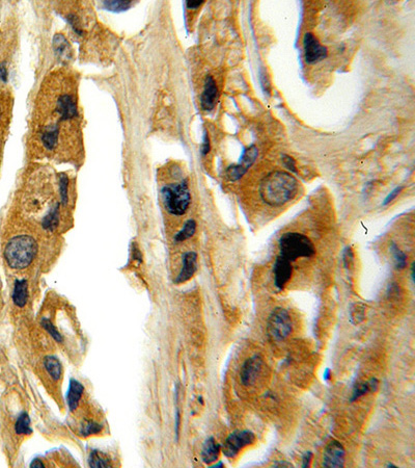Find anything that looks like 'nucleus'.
I'll return each instance as SVG.
<instances>
[{
    "label": "nucleus",
    "mask_w": 415,
    "mask_h": 468,
    "mask_svg": "<svg viewBox=\"0 0 415 468\" xmlns=\"http://www.w3.org/2000/svg\"><path fill=\"white\" fill-rule=\"evenodd\" d=\"M298 191V181L288 172L275 171L262 180L260 193L270 206H282L291 201Z\"/></svg>",
    "instance_id": "obj_1"
},
{
    "label": "nucleus",
    "mask_w": 415,
    "mask_h": 468,
    "mask_svg": "<svg viewBox=\"0 0 415 468\" xmlns=\"http://www.w3.org/2000/svg\"><path fill=\"white\" fill-rule=\"evenodd\" d=\"M37 252L36 242L29 236H18L12 239L5 250V257L12 268L27 267Z\"/></svg>",
    "instance_id": "obj_2"
},
{
    "label": "nucleus",
    "mask_w": 415,
    "mask_h": 468,
    "mask_svg": "<svg viewBox=\"0 0 415 468\" xmlns=\"http://www.w3.org/2000/svg\"><path fill=\"white\" fill-rule=\"evenodd\" d=\"M281 255L289 261H295L300 257H311L315 250L311 241L298 232H288L280 239Z\"/></svg>",
    "instance_id": "obj_3"
},
{
    "label": "nucleus",
    "mask_w": 415,
    "mask_h": 468,
    "mask_svg": "<svg viewBox=\"0 0 415 468\" xmlns=\"http://www.w3.org/2000/svg\"><path fill=\"white\" fill-rule=\"evenodd\" d=\"M161 193L164 206L169 213L182 216L187 211L191 201L187 180L163 186Z\"/></svg>",
    "instance_id": "obj_4"
},
{
    "label": "nucleus",
    "mask_w": 415,
    "mask_h": 468,
    "mask_svg": "<svg viewBox=\"0 0 415 468\" xmlns=\"http://www.w3.org/2000/svg\"><path fill=\"white\" fill-rule=\"evenodd\" d=\"M293 330V324L289 312L282 308H275L269 316L267 323V332L274 341L285 340Z\"/></svg>",
    "instance_id": "obj_5"
},
{
    "label": "nucleus",
    "mask_w": 415,
    "mask_h": 468,
    "mask_svg": "<svg viewBox=\"0 0 415 468\" xmlns=\"http://www.w3.org/2000/svg\"><path fill=\"white\" fill-rule=\"evenodd\" d=\"M255 435L249 430H237L229 434L224 444L222 445V453L227 458H235L240 453L242 448L253 444Z\"/></svg>",
    "instance_id": "obj_6"
},
{
    "label": "nucleus",
    "mask_w": 415,
    "mask_h": 468,
    "mask_svg": "<svg viewBox=\"0 0 415 468\" xmlns=\"http://www.w3.org/2000/svg\"><path fill=\"white\" fill-rule=\"evenodd\" d=\"M346 452L343 444L337 440H332L325 448L323 455V467L342 468L345 465Z\"/></svg>",
    "instance_id": "obj_7"
},
{
    "label": "nucleus",
    "mask_w": 415,
    "mask_h": 468,
    "mask_svg": "<svg viewBox=\"0 0 415 468\" xmlns=\"http://www.w3.org/2000/svg\"><path fill=\"white\" fill-rule=\"evenodd\" d=\"M303 46H304L305 61L308 64L318 63L324 60V58L327 56V48L325 46H322L319 43L318 38L310 32L304 35Z\"/></svg>",
    "instance_id": "obj_8"
},
{
    "label": "nucleus",
    "mask_w": 415,
    "mask_h": 468,
    "mask_svg": "<svg viewBox=\"0 0 415 468\" xmlns=\"http://www.w3.org/2000/svg\"><path fill=\"white\" fill-rule=\"evenodd\" d=\"M256 158H258V149L255 146H250L243 154L240 163L236 166L229 167L226 171V176L230 181L240 179L248 169L253 165Z\"/></svg>",
    "instance_id": "obj_9"
},
{
    "label": "nucleus",
    "mask_w": 415,
    "mask_h": 468,
    "mask_svg": "<svg viewBox=\"0 0 415 468\" xmlns=\"http://www.w3.org/2000/svg\"><path fill=\"white\" fill-rule=\"evenodd\" d=\"M263 366V359L259 355H254L248 358L241 367L240 380L244 386L252 385L261 374Z\"/></svg>",
    "instance_id": "obj_10"
},
{
    "label": "nucleus",
    "mask_w": 415,
    "mask_h": 468,
    "mask_svg": "<svg viewBox=\"0 0 415 468\" xmlns=\"http://www.w3.org/2000/svg\"><path fill=\"white\" fill-rule=\"evenodd\" d=\"M293 267L291 261L280 255L275 260L273 266V274H274V284L279 290H283L287 283L290 281L292 276Z\"/></svg>",
    "instance_id": "obj_11"
},
{
    "label": "nucleus",
    "mask_w": 415,
    "mask_h": 468,
    "mask_svg": "<svg viewBox=\"0 0 415 468\" xmlns=\"http://www.w3.org/2000/svg\"><path fill=\"white\" fill-rule=\"evenodd\" d=\"M56 111L63 120H70L78 115L77 104L73 97L69 94L61 95L56 101Z\"/></svg>",
    "instance_id": "obj_12"
},
{
    "label": "nucleus",
    "mask_w": 415,
    "mask_h": 468,
    "mask_svg": "<svg viewBox=\"0 0 415 468\" xmlns=\"http://www.w3.org/2000/svg\"><path fill=\"white\" fill-rule=\"evenodd\" d=\"M197 269V254L195 252H187L183 256V266L179 276L174 282L176 284L184 283L190 280Z\"/></svg>",
    "instance_id": "obj_13"
},
{
    "label": "nucleus",
    "mask_w": 415,
    "mask_h": 468,
    "mask_svg": "<svg viewBox=\"0 0 415 468\" xmlns=\"http://www.w3.org/2000/svg\"><path fill=\"white\" fill-rule=\"evenodd\" d=\"M217 98H218V90H217L215 81L213 80L212 76H208L206 78L205 89L201 98L202 108L208 111L212 110L216 105Z\"/></svg>",
    "instance_id": "obj_14"
},
{
    "label": "nucleus",
    "mask_w": 415,
    "mask_h": 468,
    "mask_svg": "<svg viewBox=\"0 0 415 468\" xmlns=\"http://www.w3.org/2000/svg\"><path fill=\"white\" fill-rule=\"evenodd\" d=\"M221 451V445L215 440V438L210 437L206 440L203 446L202 451V459L204 463L211 464L217 461L219 457V453Z\"/></svg>",
    "instance_id": "obj_15"
},
{
    "label": "nucleus",
    "mask_w": 415,
    "mask_h": 468,
    "mask_svg": "<svg viewBox=\"0 0 415 468\" xmlns=\"http://www.w3.org/2000/svg\"><path fill=\"white\" fill-rule=\"evenodd\" d=\"M28 300V284L27 281L17 280L13 291V301L18 307H24Z\"/></svg>",
    "instance_id": "obj_16"
},
{
    "label": "nucleus",
    "mask_w": 415,
    "mask_h": 468,
    "mask_svg": "<svg viewBox=\"0 0 415 468\" xmlns=\"http://www.w3.org/2000/svg\"><path fill=\"white\" fill-rule=\"evenodd\" d=\"M378 385H379V382H378V380L376 378H373L367 382L356 384L354 386V389H353L351 402L357 401L359 398L367 395L368 393L377 392Z\"/></svg>",
    "instance_id": "obj_17"
},
{
    "label": "nucleus",
    "mask_w": 415,
    "mask_h": 468,
    "mask_svg": "<svg viewBox=\"0 0 415 468\" xmlns=\"http://www.w3.org/2000/svg\"><path fill=\"white\" fill-rule=\"evenodd\" d=\"M53 47H54L55 54L58 57H61L62 60H69V58L71 57V53H72L71 46L69 42L67 41V38L63 34L57 33L54 35Z\"/></svg>",
    "instance_id": "obj_18"
},
{
    "label": "nucleus",
    "mask_w": 415,
    "mask_h": 468,
    "mask_svg": "<svg viewBox=\"0 0 415 468\" xmlns=\"http://www.w3.org/2000/svg\"><path fill=\"white\" fill-rule=\"evenodd\" d=\"M83 393V386L80 382H78L75 379H72L70 382V389L68 393V404L72 411L79 405V401L81 399Z\"/></svg>",
    "instance_id": "obj_19"
},
{
    "label": "nucleus",
    "mask_w": 415,
    "mask_h": 468,
    "mask_svg": "<svg viewBox=\"0 0 415 468\" xmlns=\"http://www.w3.org/2000/svg\"><path fill=\"white\" fill-rule=\"evenodd\" d=\"M59 128L57 125H49L45 128L42 134V142L46 149L53 150L58 141Z\"/></svg>",
    "instance_id": "obj_20"
},
{
    "label": "nucleus",
    "mask_w": 415,
    "mask_h": 468,
    "mask_svg": "<svg viewBox=\"0 0 415 468\" xmlns=\"http://www.w3.org/2000/svg\"><path fill=\"white\" fill-rule=\"evenodd\" d=\"M59 223V205L56 203L46 214L42 221V226L48 231H54Z\"/></svg>",
    "instance_id": "obj_21"
},
{
    "label": "nucleus",
    "mask_w": 415,
    "mask_h": 468,
    "mask_svg": "<svg viewBox=\"0 0 415 468\" xmlns=\"http://www.w3.org/2000/svg\"><path fill=\"white\" fill-rule=\"evenodd\" d=\"M44 364H45V367L47 369L48 374L53 380L57 381L61 379L62 374H63V367H62V363L59 362V360L56 357L48 356L45 359Z\"/></svg>",
    "instance_id": "obj_22"
},
{
    "label": "nucleus",
    "mask_w": 415,
    "mask_h": 468,
    "mask_svg": "<svg viewBox=\"0 0 415 468\" xmlns=\"http://www.w3.org/2000/svg\"><path fill=\"white\" fill-rule=\"evenodd\" d=\"M365 317V306L362 303H353L350 306V322L353 325L360 324Z\"/></svg>",
    "instance_id": "obj_23"
},
{
    "label": "nucleus",
    "mask_w": 415,
    "mask_h": 468,
    "mask_svg": "<svg viewBox=\"0 0 415 468\" xmlns=\"http://www.w3.org/2000/svg\"><path fill=\"white\" fill-rule=\"evenodd\" d=\"M196 230V223L194 220H189L185 223L183 229L177 232L174 237L175 243H182L194 236Z\"/></svg>",
    "instance_id": "obj_24"
},
{
    "label": "nucleus",
    "mask_w": 415,
    "mask_h": 468,
    "mask_svg": "<svg viewBox=\"0 0 415 468\" xmlns=\"http://www.w3.org/2000/svg\"><path fill=\"white\" fill-rule=\"evenodd\" d=\"M390 252L392 254L396 268L404 269L407 266V255L394 243H392L390 246Z\"/></svg>",
    "instance_id": "obj_25"
},
{
    "label": "nucleus",
    "mask_w": 415,
    "mask_h": 468,
    "mask_svg": "<svg viewBox=\"0 0 415 468\" xmlns=\"http://www.w3.org/2000/svg\"><path fill=\"white\" fill-rule=\"evenodd\" d=\"M15 430L19 435H29L32 433L30 427V418L27 413H22L19 416L15 425Z\"/></svg>",
    "instance_id": "obj_26"
},
{
    "label": "nucleus",
    "mask_w": 415,
    "mask_h": 468,
    "mask_svg": "<svg viewBox=\"0 0 415 468\" xmlns=\"http://www.w3.org/2000/svg\"><path fill=\"white\" fill-rule=\"evenodd\" d=\"M89 466L93 468L110 467L111 464L106 456L98 451H93L89 455Z\"/></svg>",
    "instance_id": "obj_27"
},
{
    "label": "nucleus",
    "mask_w": 415,
    "mask_h": 468,
    "mask_svg": "<svg viewBox=\"0 0 415 468\" xmlns=\"http://www.w3.org/2000/svg\"><path fill=\"white\" fill-rule=\"evenodd\" d=\"M101 431H102V425L101 424H99L98 422H96L94 420L86 419L81 424L80 433L83 436H89V435H94V434H99Z\"/></svg>",
    "instance_id": "obj_28"
},
{
    "label": "nucleus",
    "mask_w": 415,
    "mask_h": 468,
    "mask_svg": "<svg viewBox=\"0 0 415 468\" xmlns=\"http://www.w3.org/2000/svg\"><path fill=\"white\" fill-rule=\"evenodd\" d=\"M103 7L111 12H124L131 7V2H104Z\"/></svg>",
    "instance_id": "obj_29"
},
{
    "label": "nucleus",
    "mask_w": 415,
    "mask_h": 468,
    "mask_svg": "<svg viewBox=\"0 0 415 468\" xmlns=\"http://www.w3.org/2000/svg\"><path fill=\"white\" fill-rule=\"evenodd\" d=\"M68 187H69V178L66 174H62L61 176H59V191H61V199L64 205H66L69 200Z\"/></svg>",
    "instance_id": "obj_30"
},
{
    "label": "nucleus",
    "mask_w": 415,
    "mask_h": 468,
    "mask_svg": "<svg viewBox=\"0 0 415 468\" xmlns=\"http://www.w3.org/2000/svg\"><path fill=\"white\" fill-rule=\"evenodd\" d=\"M42 326L44 327V329L47 331V332H48L57 342H62V341H63V336H62V334L58 332L57 329H56L55 326L51 323L50 320L44 319V320L42 321Z\"/></svg>",
    "instance_id": "obj_31"
},
{
    "label": "nucleus",
    "mask_w": 415,
    "mask_h": 468,
    "mask_svg": "<svg viewBox=\"0 0 415 468\" xmlns=\"http://www.w3.org/2000/svg\"><path fill=\"white\" fill-rule=\"evenodd\" d=\"M343 261H344V266L348 269L353 265L354 261V255H353V251L351 247H346L343 253Z\"/></svg>",
    "instance_id": "obj_32"
},
{
    "label": "nucleus",
    "mask_w": 415,
    "mask_h": 468,
    "mask_svg": "<svg viewBox=\"0 0 415 468\" xmlns=\"http://www.w3.org/2000/svg\"><path fill=\"white\" fill-rule=\"evenodd\" d=\"M400 295V287L397 283H389L387 287V298L390 299H398Z\"/></svg>",
    "instance_id": "obj_33"
},
{
    "label": "nucleus",
    "mask_w": 415,
    "mask_h": 468,
    "mask_svg": "<svg viewBox=\"0 0 415 468\" xmlns=\"http://www.w3.org/2000/svg\"><path fill=\"white\" fill-rule=\"evenodd\" d=\"M67 19H68V21L70 22V24L72 25V27H73V29H74V30H75L76 32H78L79 34H80V33L82 32V30H81V27H80V24H79V21H78V18H77L76 16H74V15H69Z\"/></svg>",
    "instance_id": "obj_34"
},
{
    "label": "nucleus",
    "mask_w": 415,
    "mask_h": 468,
    "mask_svg": "<svg viewBox=\"0 0 415 468\" xmlns=\"http://www.w3.org/2000/svg\"><path fill=\"white\" fill-rule=\"evenodd\" d=\"M283 162H284L285 166H286L289 170H291L292 172H295V173L297 172V169H296L295 161H294L292 158H290V156L284 155V156H283Z\"/></svg>",
    "instance_id": "obj_35"
},
{
    "label": "nucleus",
    "mask_w": 415,
    "mask_h": 468,
    "mask_svg": "<svg viewBox=\"0 0 415 468\" xmlns=\"http://www.w3.org/2000/svg\"><path fill=\"white\" fill-rule=\"evenodd\" d=\"M209 151H210V141H209L208 133L206 132V133H205V136H204V143H203V147H202V153H203V155H206V154H208Z\"/></svg>",
    "instance_id": "obj_36"
},
{
    "label": "nucleus",
    "mask_w": 415,
    "mask_h": 468,
    "mask_svg": "<svg viewBox=\"0 0 415 468\" xmlns=\"http://www.w3.org/2000/svg\"><path fill=\"white\" fill-rule=\"evenodd\" d=\"M402 188H403V187H397L393 191H391V192L388 194V197L385 199L384 205H385V204H388L390 201H392L394 198H396V197L398 196V194L400 193V191L402 190Z\"/></svg>",
    "instance_id": "obj_37"
},
{
    "label": "nucleus",
    "mask_w": 415,
    "mask_h": 468,
    "mask_svg": "<svg viewBox=\"0 0 415 468\" xmlns=\"http://www.w3.org/2000/svg\"><path fill=\"white\" fill-rule=\"evenodd\" d=\"M312 458V453L311 452H306L303 457H302V467L306 468L310 465V461Z\"/></svg>",
    "instance_id": "obj_38"
},
{
    "label": "nucleus",
    "mask_w": 415,
    "mask_h": 468,
    "mask_svg": "<svg viewBox=\"0 0 415 468\" xmlns=\"http://www.w3.org/2000/svg\"><path fill=\"white\" fill-rule=\"evenodd\" d=\"M204 4V2H193V0H190V2H187V8L191 10H195L199 7H201Z\"/></svg>",
    "instance_id": "obj_39"
},
{
    "label": "nucleus",
    "mask_w": 415,
    "mask_h": 468,
    "mask_svg": "<svg viewBox=\"0 0 415 468\" xmlns=\"http://www.w3.org/2000/svg\"><path fill=\"white\" fill-rule=\"evenodd\" d=\"M7 77H8V72L7 68L5 65H0V80L3 82H7Z\"/></svg>",
    "instance_id": "obj_40"
},
{
    "label": "nucleus",
    "mask_w": 415,
    "mask_h": 468,
    "mask_svg": "<svg viewBox=\"0 0 415 468\" xmlns=\"http://www.w3.org/2000/svg\"><path fill=\"white\" fill-rule=\"evenodd\" d=\"M273 467H293V465L289 462H285V461H279V462H275L273 464Z\"/></svg>",
    "instance_id": "obj_41"
},
{
    "label": "nucleus",
    "mask_w": 415,
    "mask_h": 468,
    "mask_svg": "<svg viewBox=\"0 0 415 468\" xmlns=\"http://www.w3.org/2000/svg\"><path fill=\"white\" fill-rule=\"evenodd\" d=\"M30 467L32 468H37V467H44V464L42 463V461L39 460V459H35L32 461V463L30 464Z\"/></svg>",
    "instance_id": "obj_42"
},
{
    "label": "nucleus",
    "mask_w": 415,
    "mask_h": 468,
    "mask_svg": "<svg viewBox=\"0 0 415 468\" xmlns=\"http://www.w3.org/2000/svg\"><path fill=\"white\" fill-rule=\"evenodd\" d=\"M323 378H324V380H325L326 382H329V381H330V379H331V370H330V368H326V369H325Z\"/></svg>",
    "instance_id": "obj_43"
},
{
    "label": "nucleus",
    "mask_w": 415,
    "mask_h": 468,
    "mask_svg": "<svg viewBox=\"0 0 415 468\" xmlns=\"http://www.w3.org/2000/svg\"><path fill=\"white\" fill-rule=\"evenodd\" d=\"M221 467H224V464H223V462L220 461V462H218V463H216V464L212 465L210 468H221Z\"/></svg>",
    "instance_id": "obj_44"
},
{
    "label": "nucleus",
    "mask_w": 415,
    "mask_h": 468,
    "mask_svg": "<svg viewBox=\"0 0 415 468\" xmlns=\"http://www.w3.org/2000/svg\"><path fill=\"white\" fill-rule=\"evenodd\" d=\"M387 466H388V467H391V468H396V467H397V466H394V465L391 464V463H389Z\"/></svg>",
    "instance_id": "obj_45"
}]
</instances>
